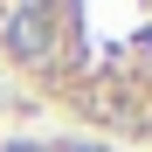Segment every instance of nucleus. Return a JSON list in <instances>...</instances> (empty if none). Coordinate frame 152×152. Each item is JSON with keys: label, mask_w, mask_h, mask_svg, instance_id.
Listing matches in <instances>:
<instances>
[{"label": "nucleus", "mask_w": 152, "mask_h": 152, "mask_svg": "<svg viewBox=\"0 0 152 152\" xmlns=\"http://www.w3.org/2000/svg\"><path fill=\"white\" fill-rule=\"evenodd\" d=\"M0 56L48 111L97 145H152V0H21L0 7Z\"/></svg>", "instance_id": "1"}, {"label": "nucleus", "mask_w": 152, "mask_h": 152, "mask_svg": "<svg viewBox=\"0 0 152 152\" xmlns=\"http://www.w3.org/2000/svg\"><path fill=\"white\" fill-rule=\"evenodd\" d=\"M0 152H118V145H97V138H14V145H0Z\"/></svg>", "instance_id": "2"}]
</instances>
